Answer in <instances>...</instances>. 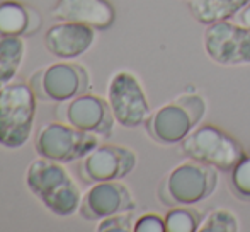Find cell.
<instances>
[{
	"label": "cell",
	"mask_w": 250,
	"mask_h": 232,
	"mask_svg": "<svg viewBox=\"0 0 250 232\" xmlns=\"http://www.w3.org/2000/svg\"><path fill=\"white\" fill-rule=\"evenodd\" d=\"M136 207L131 191L119 181L94 183L82 196L79 213L89 222H99L116 213L133 212Z\"/></svg>",
	"instance_id": "cell-12"
},
{
	"label": "cell",
	"mask_w": 250,
	"mask_h": 232,
	"mask_svg": "<svg viewBox=\"0 0 250 232\" xmlns=\"http://www.w3.org/2000/svg\"><path fill=\"white\" fill-rule=\"evenodd\" d=\"M189 10L201 24H214L237 16L250 0H188Z\"/></svg>",
	"instance_id": "cell-16"
},
{
	"label": "cell",
	"mask_w": 250,
	"mask_h": 232,
	"mask_svg": "<svg viewBox=\"0 0 250 232\" xmlns=\"http://www.w3.org/2000/svg\"><path fill=\"white\" fill-rule=\"evenodd\" d=\"M203 224L199 210L186 207H175L165 217V231L168 232H196Z\"/></svg>",
	"instance_id": "cell-18"
},
{
	"label": "cell",
	"mask_w": 250,
	"mask_h": 232,
	"mask_svg": "<svg viewBox=\"0 0 250 232\" xmlns=\"http://www.w3.org/2000/svg\"><path fill=\"white\" fill-rule=\"evenodd\" d=\"M31 89L41 103H65L89 93L90 73L82 63L58 62L40 69L29 79Z\"/></svg>",
	"instance_id": "cell-7"
},
{
	"label": "cell",
	"mask_w": 250,
	"mask_h": 232,
	"mask_svg": "<svg viewBox=\"0 0 250 232\" xmlns=\"http://www.w3.org/2000/svg\"><path fill=\"white\" fill-rule=\"evenodd\" d=\"M216 186V167L191 159L172 169L162 179L157 195L165 207H186L209 198Z\"/></svg>",
	"instance_id": "cell-3"
},
{
	"label": "cell",
	"mask_w": 250,
	"mask_h": 232,
	"mask_svg": "<svg viewBox=\"0 0 250 232\" xmlns=\"http://www.w3.org/2000/svg\"><path fill=\"white\" fill-rule=\"evenodd\" d=\"M107 101L116 121L123 128H136L150 116V104L142 84L126 70L114 73L109 80Z\"/></svg>",
	"instance_id": "cell-8"
},
{
	"label": "cell",
	"mask_w": 250,
	"mask_h": 232,
	"mask_svg": "<svg viewBox=\"0 0 250 232\" xmlns=\"http://www.w3.org/2000/svg\"><path fill=\"white\" fill-rule=\"evenodd\" d=\"M36 103V94L29 82L12 80L0 89V145L14 150L29 142Z\"/></svg>",
	"instance_id": "cell-2"
},
{
	"label": "cell",
	"mask_w": 250,
	"mask_h": 232,
	"mask_svg": "<svg viewBox=\"0 0 250 232\" xmlns=\"http://www.w3.org/2000/svg\"><path fill=\"white\" fill-rule=\"evenodd\" d=\"M51 16L56 21L79 23L104 31L114 24L116 10L109 0H56Z\"/></svg>",
	"instance_id": "cell-14"
},
{
	"label": "cell",
	"mask_w": 250,
	"mask_h": 232,
	"mask_svg": "<svg viewBox=\"0 0 250 232\" xmlns=\"http://www.w3.org/2000/svg\"><path fill=\"white\" fill-rule=\"evenodd\" d=\"M231 188L240 200H250V156L247 154L231 169Z\"/></svg>",
	"instance_id": "cell-20"
},
{
	"label": "cell",
	"mask_w": 250,
	"mask_h": 232,
	"mask_svg": "<svg viewBox=\"0 0 250 232\" xmlns=\"http://www.w3.org/2000/svg\"><path fill=\"white\" fill-rule=\"evenodd\" d=\"M43 26V17L34 7L17 0L0 2V36H33Z\"/></svg>",
	"instance_id": "cell-15"
},
{
	"label": "cell",
	"mask_w": 250,
	"mask_h": 232,
	"mask_svg": "<svg viewBox=\"0 0 250 232\" xmlns=\"http://www.w3.org/2000/svg\"><path fill=\"white\" fill-rule=\"evenodd\" d=\"M204 50L208 57L220 65H249L250 27L230 21L209 24L204 33Z\"/></svg>",
	"instance_id": "cell-9"
},
{
	"label": "cell",
	"mask_w": 250,
	"mask_h": 232,
	"mask_svg": "<svg viewBox=\"0 0 250 232\" xmlns=\"http://www.w3.org/2000/svg\"><path fill=\"white\" fill-rule=\"evenodd\" d=\"M55 115L58 121L72 125L83 132L105 137V139L111 137L116 121L109 101L89 93L65 103H58L55 108Z\"/></svg>",
	"instance_id": "cell-10"
},
{
	"label": "cell",
	"mask_w": 250,
	"mask_h": 232,
	"mask_svg": "<svg viewBox=\"0 0 250 232\" xmlns=\"http://www.w3.org/2000/svg\"><path fill=\"white\" fill-rule=\"evenodd\" d=\"M99 145V135L83 132L63 121L44 123L34 140V150L38 156L62 164L82 161Z\"/></svg>",
	"instance_id": "cell-6"
},
{
	"label": "cell",
	"mask_w": 250,
	"mask_h": 232,
	"mask_svg": "<svg viewBox=\"0 0 250 232\" xmlns=\"http://www.w3.org/2000/svg\"><path fill=\"white\" fill-rule=\"evenodd\" d=\"M97 232H129L135 231V220H133L131 212L116 213V215L105 217L99 220L96 227Z\"/></svg>",
	"instance_id": "cell-21"
},
{
	"label": "cell",
	"mask_w": 250,
	"mask_h": 232,
	"mask_svg": "<svg viewBox=\"0 0 250 232\" xmlns=\"http://www.w3.org/2000/svg\"><path fill=\"white\" fill-rule=\"evenodd\" d=\"M237 16H238V23L250 27V3H249V5H245L244 9L237 14Z\"/></svg>",
	"instance_id": "cell-23"
},
{
	"label": "cell",
	"mask_w": 250,
	"mask_h": 232,
	"mask_svg": "<svg viewBox=\"0 0 250 232\" xmlns=\"http://www.w3.org/2000/svg\"><path fill=\"white\" fill-rule=\"evenodd\" d=\"M206 113V103L198 94H184L174 103L165 104L145 121L146 132L157 143H181L201 123Z\"/></svg>",
	"instance_id": "cell-4"
},
{
	"label": "cell",
	"mask_w": 250,
	"mask_h": 232,
	"mask_svg": "<svg viewBox=\"0 0 250 232\" xmlns=\"http://www.w3.org/2000/svg\"><path fill=\"white\" fill-rule=\"evenodd\" d=\"M136 167V154L128 147L99 145L80 164V176L87 183L119 181Z\"/></svg>",
	"instance_id": "cell-11"
},
{
	"label": "cell",
	"mask_w": 250,
	"mask_h": 232,
	"mask_svg": "<svg viewBox=\"0 0 250 232\" xmlns=\"http://www.w3.org/2000/svg\"><path fill=\"white\" fill-rule=\"evenodd\" d=\"M96 41V29L85 24L60 21L44 34V46L53 57L73 60L82 57Z\"/></svg>",
	"instance_id": "cell-13"
},
{
	"label": "cell",
	"mask_w": 250,
	"mask_h": 232,
	"mask_svg": "<svg viewBox=\"0 0 250 232\" xmlns=\"http://www.w3.org/2000/svg\"><path fill=\"white\" fill-rule=\"evenodd\" d=\"M26 55L24 38L0 36V89L14 80Z\"/></svg>",
	"instance_id": "cell-17"
},
{
	"label": "cell",
	"mask_w": 250,
	"mask_h": 232,
	"mask_svg": "<svg viewBox=\"0 0 250 232\" xmlns=\"http://www.w3.org/2000/svg\"><path fill=\"white\" fill-rule=\"evenodd\" d=\"M135 232H165V219L146 213L135 220Z\"/></svg>",
	"instance_id": "cell-22"
},
{
	"label": "cell",
	"mask_w": 250,
	"mask_h": 232,
	"mask_svg": "<svg viewBox=\"0 0 250 232\" xmlns=\"http://www.w3.org/2000/svg\"><path fill=\"white\" fill-rule=\"evenodd\" d=\"M26 186L53 215L72 217L79 212L83 195L62 162L34 159L26 169Z\"/></svg>",
	"instance_id": "cell-1"
},
{
	"label": "cell",
	"mask_w": 250,
	"mask_h": 232,
	"mask_svg": "<svg viewBox=\"0 0 250 232\" xmlns=\"http://www.w3.org/2000/svg\"><path fill=\"white\" fill-rule=\"evenodd\" d=\"M240 229L238 219L230 210H214L206 217L199 227V232H237Z\"/></svg>",
	"instance_id": "cell-19"
},
{
	"label": "cell",
	"mask_w": 250,
	"mask_h": 232,
	"mask_svg": "<svg viewBox=\"0 0 250 232\" xmlns=\"http://www.w3.org/2000/svg\"><path fill=\"white\" fill-rule=\"evenodd\" d=\"M181 150L189 159L209 164L218 171H231L245 156L240 142L214 125L192 130L181 142Z\"/></svg>",
	"instance_id": "cell-5"
}]
</instances>
